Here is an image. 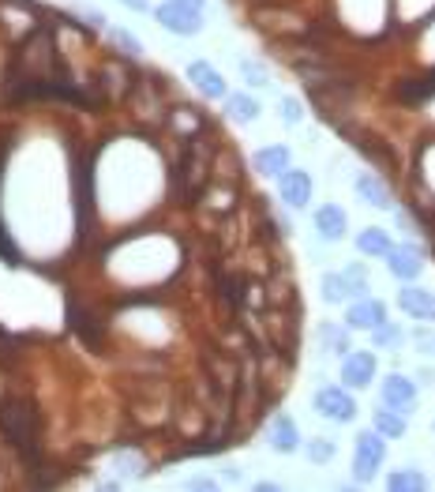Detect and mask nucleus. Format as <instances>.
Returning a JSON list of instances; mask_svg holds the SVG:
<instances>
[{
  "mask_svg": "<svg viewBox=\"0 0 435 492\" xmlns=\"http://www.w3.org/2000/svg\"><path fill=\"white\" fill-rule=\"evenodd\" d=\"M387 463V436L379 429H368L357 436L353 444V478L357 481H372Z\"/></svg>",
  "mask_w": 435,
  "mask_h": 492,
  "instance_id": "obj_1",
  "label": "nucleus"
},
{
  "mask_svg": "<svg viewBox=\"0 0 435 492\" xmlns=\"http://www.w3.org/2000/svg\"><path fill=\"white\" fill-rule=\"evenodd\" d=\"M0 429H4L8 444L27 451L30 440H34V413L27 403H4L0 406Z\"/></svg>",
  "mask_w": 435,
  "mask_h": 492,
  "instance_id": "obj_2",
  "label": "nucleus"
},
{
  "mask_svg": "<svg viewBox=\"0 0 435 492\" xmlns=\"http://www.w3.org/2000/svg\"><path fill=\"white\" fill-rule=\"evenodd\" d=\"M316 410L326 421H338V425H349L357 417V398L349 395V388H319L316 391Z\"/></svg>",
  "mask_w": 435,
  "mask_h": 492,
  "instance_id": "obj_3",
  "label": "nucleus"
},
{
  "mask_svg": "<svg viewBox=\"0 0 435 492\" xmlns=\"http://www.w3.org/2000/svg\"><path fill=\"white\" fill-rule=\"evenodd\" d=\"M375 372H379V361H375L372 350H349L346 357H341V384H346L349 391L372 388Z\"/></svg>",
  "mask_w": 435,
  "mask_h": 492,
  "instance_id": "obj_4",
  "label": "nucleus"
},
{
  "mask_svg": "<svg viewBox=\"0 0 435 492\" xmlns=\"http://www.w3.org/2000/svg\"><path fill=\"white\" fill-rule=\"evenodd\" d=\"M154 20L166 27L169 34H180V38H192V34L203 30V12H192V8H180L173 0L154 8Z\"/></svg>",
  "mask_w": 435,
  "mask_h": 492,
  "instance_id": "obj_5",
  "label": "nucleus"
},
{
  "mask_svg": "<svg viewBox=\"0 0 435 492\" xmlns=\"http://www.w3.org/2000/svg\"><path fill=\"white\" fill-rule=\"evenodd\" d=\"M387 323V304L379 297H357L346 313V327L349 331H375V327Z\"/></svg>",
  "mask_w": 435,
  "mask_h": 492,
  "instance_id": "obj_6",
  "label": "nucleus"
},
{
  "mask_svg": "<svg viewBox=\"0 0 435 492\" xmlns=\"http://www.w3.org/2000/svg\"><path fill=\"white\" fill-rule=\"evenodd\" d=\"M312 173H304V170H285L282 177H278V196H282V204L285 207H293V211H300V207H308L312 204Z\"/></svg>",
  "mask_w": 435,
  "mask_h": 492,
  "instance_id": "obj_7",
  "label": "nucleus"
},
{
  "mask_svg": "<svg viewBox=\"0 0 435 492\" xmlns=\"http://www.w3.org/2000/svg\"><path fill=\"white\" fill-rule=\"evenodd\" d=\"M398 308H402L406 316L421 320V323H435V294H431V289H421V286L406 282L402 289H398Z\"/></svg>",
  "mask_w": 435,
  "mask_h": 492,
  "instance_id": "obj_8",
  "label": "nucleus"
},
{
  "mask_svg": "<svg viewBox=\"0 0 435 492\" xmlns=\"http://www.w3.org/2000/svg\"><path fill=\"white\" fill-rule=\"evenodd\" d=\"M387 271L398 279V282H413V279H421V271H424V256H421V248H413V245H394L387 252Z\"/></svg>",
  "mask_w": 435,
  "mask_h": 492,
  "instance_id": "obj_9",
  "label": "nucleus"
},
{
  "mask_svg": "<svg viewBox=\"0 0 435 492\" xmlns=\"http://www.w3.org/2000/svg\"><path fill=\"white\" fill-rule=\"evenodd\" d=\"M379 395H383V403L394 406V410H402V413H413L416 410V384L409 376L402 372H390L383 379V388H379Z\"/></svg>",
  "mask_w": 435,
  "mask_h": 492,
  "instance_id": "obj_10",
  "label": "nucleus"
},
{
  "mask_svg": "<svg viewBox=\"0 0 435 492\" xmlns=\"http://www.w3.org/2000/svg\"><path fill=\"white\" fill-rule=\"evenodd\" d=\"M188 79H192V87L203 98H229V87L222 79V71H218L214 64H207V61H192L188 64Z\"/></svg>",
  "mask_w": 435,
  "mask_h": 492,
  "instance_id": "obj_11",
  "label": "nucleus"
},
{
  "mask_svg": "<svg viewBox=\"0 0 435 492\" xmlns=\"http://www.w3.org/2000/svg\"><path fill=\"white\" fill-rule=\"evenodd\" d=\"M357 196L365 199L368 207H375V211H390L394 207V196L387 188V180L375 177V173H360L357 177Z\"/></svg>",
  "mask_w": 435,
  "mask_h": 492,
  "instance_id": "obj_12",
  "label": "nucleus"
},
{
  "mask_svg": "<svg viewBox=\"0 0 435 492\" xmlns=\"http://www.w3.org/2000/svg\"><path fill=\"white\" fill-rule=\"evenodd\" d=\"M316 229H319L323 241H341V237H346V229H349V214L341 211L338 204H323V207L316 211Z\"/></svg>",
  "mask_w": 435,
  "mask_h": 492,
  "instance_id": "obj_13",
  "label": "nucleus"
},
{
  "mask_svg": "<svg viewBox=\"0 0 435 492\" xmlns=\"http://www.w3.org/2000/svg\"><path fill=\"white\" fill-rule=\"evenodd\" d=\"M270 447H275L278 454H293L300 447V432H297V421L289 413H278L275 421H270Z\"/></svg>",
  "mask_w": 435,
  "mask_h": 492,
  "instance_id": "obj_14",
  "label": "nucleus"
},
{
  "mask_svg": "<svg viewBox=\"0 0 435 492\" xmlns=\"http://www.w3.org/2000/svg\"><path fill=\"white\" fill-rule=\"evenodd\" d=\"M251 170L263 177H282L289 170V147L285 143H275V147H259L251 154Z\"/></svg>",
  "mask_w": 435,
  "mask_h": 492,
  "instance_id": "obj_15",
  "label": "nucleus"
},
{
  "mask_svg": "<svg viewBox=\"0 0 435 492\" xmlns=\"http://www.w3.org/2000/svg\"><path fill=\"white\" fill-rule=\"evenodd\" d=\"M357 248H360V256H372V260H387V252H390L394 245H390L387 229H379V226H368V229H360V233H357Z\"/></svg>",
  "mask_w": 435,
  "mask_h": 492,
  "instance_id": "obj_16",
  "label": "nucleus"
},
{
  "mask_svg": "<svg viewBox=\"0 0 435 492\" xmlns=\"http://www.w3.org/2000/svg\"><path fill=\"white\" fill-rule=\"evenodd\" d=\"M353 147H357L360 154H365V158H372L379 170H394V166H398L394 151L387 147L383 139H375V136H357V139H353Z\"/></svg>",
  "mask_w": 435,
  "mask_h": 492,
  "instance_id": "obj_17",
  "label": "nucleus"
},
{
  "mask_svg": "<svg viewBox=\"0 0 435 492\" xmlns=\"http://www.w3.org/2000/svg\"><path fill=\"white\" fill-rule=\"evenodd\" d=\"M372 425L387 436V440H402V436L409 432V425H406V413L402 410H394V406H387L383 403V410H375V417H372Z\"/></svg>",
  "mask_w": 435,
  "mask_h": 492,
  "instance_id": "obj_18",
  "label": "nucleus"
},
{
  "mask_svg": "<svg viewBox=\"0 0 435 492\" xmlns=\"http://www.w3.org/2000/svg\"><path fill=\"white\" fill-rule=\"evenodd\" d=\"M360 297L357 294V286L349 282V275L341 271V275H323V301L326 304H341V301H353Z\"/></svg>",
  "mask_w": 435,
  "mask_h": 492,
  "instance_id": "obj_19",
  "label": "nucleus"
},
{
  "mask_svg": "<svg viewBox=\"0 0 435 492\" xmlns=\"http://www.w3.org/2000/svg\"><path fill=\"white\" fill-rule=\"evenodd\" d=\"M226 113H229V121H237V124H251V121H259V102L251 95H229L226 98Z\"/></svg>",
  "mask_w": 435,
  "mask_h": 492,
  "instance_id": "obj_20",
  "label": "nucleus"
},
{
  "mask_svg": "<svg viewBox=\"0 0 435 492\" xmlns=\"http://www.w3.org/2000/svg\"><path fill=\"white\" fill-rule=\"evenodd\" d=\"M398 98H402V102H409V105L435 98V71H428L424 79H409V83H398Z\"/></svg>",
  "mask_w": 435,
  "mask_h": 492,
  "instance_id": "obj_21",
  "label": "nucleus"
},
{
  "mask_svg": "<svg viewBox=\"0 0 435 492\" xmlns=\"http://www.w3.org/2000/svg\"><path fill=\"white\" fill-rule=\"evenodd\" d=\"M387 488H390V492H424L428 481H424L421 470L406 466V470H394V473H390V478H387Z\"/></svg>",
  "mask_w": 435,
  "mask_h": 492,
  "instance_id": "obj_22",
  "label": "nucleus"
},
{
  "mask_svg": "<svg viewBox=\"0 0 435 492\" xmlns=\"http://www.w3.org/2000/svg\"><path fill=\"white\" fill-rule=\"evenodd\" d=\"M319 342H323L326 354H341V357L349 354V331H346V327L323 323V327H319Z\"/></svg>",
  "mask_w": 435,
  "mask_h": 492,
  "instance_id": "obj_23",
  "label": "nucleus"
},
{
  "mask_svg": "<svg viewBox=\"0 0 435 492\" xmlns=\"http://www.w3.org/2000/svg\"><path fill=\"white\" fill-rule=\"evenodd\" d=\"M304 454H308V459H312L316 466H326V463H334L338 447H334V440H326V436H316V440L304 444Z\"/></svg>",
  "mask_w": 435,
  "mask_h": 492,
  "instance_id": "obj_24",
  "label": "nucleus"
},
{
  "mask_svg": "<svg viewBox=\"0 0 435 492\" xmlns=\"http://www.w3.org/2000/svg\"><path fill=\"white\" fill-rule=\"evenodd\" d=\"M241 71H244V79L251 83V87H267L270 79H267V68L259 64V61H241Z\"/></svg>",
  "mask_w": 435,
  "mask_h": 492,
  "instance_id": "obj_25",
  "label": "nucleus"
},
{
  "mask_svg": "<svg viewBox=\"0 0 435 492\" xmlns=\"http://www.w3.org/2000/svg\"><path fill=\"white\" fill-rule=\"evenodd\" d=\"M113 42L120 46V53H128V57H139L143 53V46H139V38L132 30H113Z\"/></svg>",
  "mask_w": 435,
  "mask_h": 492,
  "instance_id": "obj_26",
  "label": "nucleus"
},
{
  "mask_svg": "<svg viewBox=\"0 0 435 492\" xmlns=\"http://www.w3.org/2000/svg\"><path fill=\"white\" fill-rule=\"evenodd\" d=\"M372 335H375V346H398V342H402V338H406V335H402V331H398V327H394V323H383V327H375V331H372Z\"/></svg>",
  "mask_w": 435,
  "mask_h": 492,
  "instance_id": "obj_27",
  "label": "nucleus"
},
{
  "mask_svg": "<svg viewBox=\"0 0 435 492\" xmlns=\"http://www.w3.org/2000/svg\"><path fill=\"white\" fill-rule=\"evenodd\" d=\"M300 117H304L300 102H297V98H282V121H285V124H300Z\"/></svg>",
  "mask_w": 435,
  "mask_h": 492,
  "instance_id": "obj_28",
  "label": "nucleus"
},
{
  "mask_svg": "<svg viewBox=\"0 0 435 492\" xmlns=\"http://www.w3.org/2000/svg\"><path fill=\"white\" fill-rule=\"evenodd\" d=\"M0 256H8V260H15V248H12V241H8V233H4V226H0Z\"/></svg>",
  "mask_w": 435,
  "mask_h": 492,
  "instance_id": "obj_29",
  "label": "nucleus"
},
{
  "mask_svg": "<svg viewBox=\"0 0 435 492\" xmlns=\"http://www.w3.org/2000/svg\"><path fill=\"white\" fill-rule=\"evenodd\" d=\"M120 4H128L132 12H151V0H120Z\"/></svg>",
  "mask_w": 435,
  "mask_h": 492,
  "instance_id": "obj_30",
  "label": "nucleus"
},
{
  "mask_svg": "<svg viewBox=\"0 0 435 492\" xmlns=\"http://www.w3.org/2000/svg\"><path fill=\"white\" fill-rule=\"evenodd\" d=\"M173 4H180V8H192V12H203L207 0H173Z\"/></svg>",
  "mask_w": 435,
  "mask_h": 492,
  "instance_id": "obj_31",
  "label": "nucleus"
},
{
  "mask_svg": "<svg viewBox=\"0 0 435 492\" xmlns=\"http://www.w3.org/2000/svg\"><path fill=\"white\" fill-rule=\"evenodd\" d=\"M192 488H214V481H207V478H195V481H192Z\"/></svg>",
  "mask_w": 435,
  "mask_h": 492,
  "instance_id": "obj_32",
  "label": "nucleus"
},
{
  "mask_svg": "<svg viewBox=\"0 0 435 492\" xmlns=\"http://www.w3.org/2000/svg\"><path fill=\"white\" fill-rule=\"evenodd\" d=\"M431 429H435V425H431Z\"/></svg>",
  "mask_w": 435,
  "mask_h": 492,
  "instance_id": "obj_33",
  "label": "nucleus"
}]
</instances>
